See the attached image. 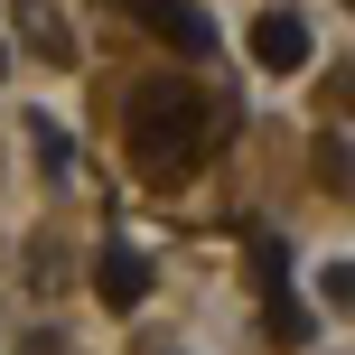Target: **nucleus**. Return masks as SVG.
<instances>
[{
    "label": "nucleus",
    "mask_w": 355,
    "mask_h": 355,
    "mask_svg": "<svg viewBox=\"0 0 355 355\" xmlns=\"http://www.w3.org/2000/svg\"><path fill=\"white\" fill-rule=\"evenodd\" d=\"M225 131H234V103H206L196 85H168V75H159V85L131 94V159L159 178V187L178 168H196Z\"/></svg>",
    "instance_id": "1"
},
{
    "label": "nucleus",
    "mask_w": 355,
    "mask_h": 355,
    "mask_svg": "<svg viewBox=\"0 0 355 355\" xmlns=\"http://www.w3.org/2000/svg\"><path fill=\"white\" fill-rule=\"evenodd\" d=\"M131 19H141L159 47H178V56H215V19H206V0H122Z\"/></svg>",
    "instance_id": "2"
},
{
    "label": "nucleus",
    "mask_w": 355,
    "mask_h": 355,
    "mask_svg": "<svg viewBox=\"0 0 355 355\" xmlns=\"http://www.w3.org/2000/svg\"><path fill=\"white\" fill-rule=\"evenodd\" d=\"M252 56H262L271 75H300L309 56H318V37H309L300 10H262V19H252Z\"/></svg>",
    "instance_id": "3"
},
{
    "label": "nucleus",
    "mask_w": 355,
    "mask_h": 355,
    "mask_svg": "<svg viewBox=\"0 0 355 355\" xmlns=\"http://www.w3.org/2000/svg\"><path fill=\"white\" fill-rule=\"evenodd\" d=\"M94 290H103V309H141L150 300V252L141 243H103L94 252Z\"/></svg>",
    "instance_id": "4"
},
{
    "label": "nucleus",
    "mask_w": 355,
    "mask_h": 355,
    "mask_svg": "<svg viewBox=\"0 0 355 355\" xmlns=\"http://www.w3.org/2000/svg\"><path fill=\"white\" fill-rule=\"evenodd\" d=\"M19 28H28V47L47 56V66H75V37H66V19H56L47 0H19Z\"/></svg>",
    "instance_id": "5"
},
{
    "label": "nucleus",
    "mask_w": 355,
    "mask_h": 355,
    "mask_svg": "<svg viewBox=\"0 0 355 355\" xmlns=\"http://www.w3.org/2000/svg\"><path fill=\"white\" fill-rule=\"evenodd\" d=\"M243 262H252V281H262V309H271V300H290V243H281V234H252Z\"/></svg>",
    "instance_id": "6"
},
{
    "label": "nucleus",
    "mask_w": 355,
    "mask_h": 355,
    "mask_svg": "<svg viewBox=\"0 0 355 355\" xmlns=\"http://www.w3.org/2000/svg\"><path fill=\"white\" fill-rule=\"evenodd\" d=\"M37 168H47V178H66V168H75V141H66L56 122H37Z\"/></svg>",
    "instance_id": "7"
},
{
    "label": "nucleus",
    "mask_w": 355,
    "mask_h": 355,
    "mask_svg": "<svg viewBox=\"0 0 355 355\" xmlns=\"http://www.w3.org/2000/svg\"><path fill=\"white\" fill-rule=\"evenodd\" d=\"M318 168H327V196H346V131H327V150H318Z\"/></svg>",
    "instance_id": "8"
},
{
    "label": "nucleus",
    "mask_w": 355,
    "mask_h": 355,
    "mask_svg": "<svg viewBox=\"0 0 355 355\" xmlns=\"http://www.w3.org/2000/svg\"><path fill=\"white\" fill-rule=\"evenodd\" d=\"M0 66H10V56H0Z\"/></svg>",
    "instance_id": "9"
}]
</instances>
